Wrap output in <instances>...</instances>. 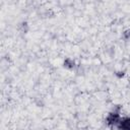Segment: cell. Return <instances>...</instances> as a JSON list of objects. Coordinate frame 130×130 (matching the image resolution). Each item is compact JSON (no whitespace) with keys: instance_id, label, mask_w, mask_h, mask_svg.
I'll return each mask as SVG.
<instances>
[{"instance_id":"cell-1","label":"cell","mask_w":130,"mask_h":130,"mask_svg":"<svg viewBox=\"0 0 130 130\" xmlns=\"http://www.w3.org/2000/svg\"><path fill=\"white\" fill-rule=\"evenodd\" d=\"M121 115H120V111L119 109L117 110H114L112 112H110L106 118V124L109 126V127H117L118 123L120 122L121 120Z\"/></svg>"},{"instance_id":"cell-2","label":"cell","mask_w":130,"mask_h":130,"mask_svg":"<svg viewBox=\"0 0 130 130\" xmlns=\"http://www.w3.org/2000/svg\"><path fill=\"white\" fill-rule=\"evenodd\" d=\"M118 130H130V117L121 118L120 122L117 125Z\"/></svg>"},{"instance_id":"cell-3","label":"cell","mask_w":130,"mask_h":130,"mask_svg":"<svg viewBox=\"0 0 130 130\" xmlns=\"http://www.w3.org/2000/svg\"><path fill=\"white\" fill-rule=\"evenodd\" d=\"M63 65L67 69H73L75 67V61L71 58H65V60L63 61Z\"/></svg>"},{"instance_id":"cell-4","label":"cell","mask_w":130,"mask_h":130,"mask_svg":"<svg viewBox=\"0 0 130 130\" xmlns=\"http://www.w3.org/2000/svg\"><path fill=\"white\" fill-rule=\"evenodd\" d=\"M123 38H124L125 40H127V41L130 40V29L124 30V32H123Z\"/></svg>"},{"instance_id":"cell-5","label":"cell","mask_w":130,"mask_h":130,"mask_svg":"<svg viewBox=\"0 0 130 130\" xmlns=\"http://www.w3.org/2000/svg\"><path fill=\"white\" fill-rule=\"evenodd\" d=\"M116 76L118 78H123L125 76V71H117L116 72Z\"/></svg>"}]
</instances>
